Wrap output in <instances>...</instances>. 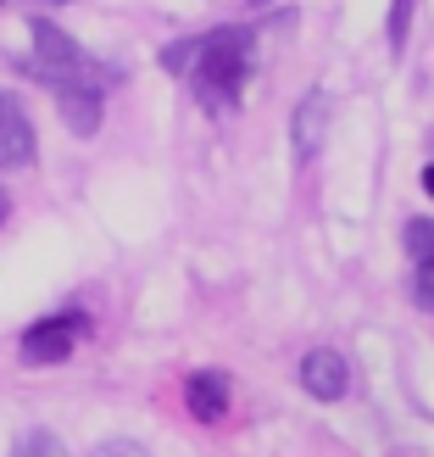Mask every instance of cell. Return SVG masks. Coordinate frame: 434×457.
Instances as JSON below:
<instances>
[{"label": "cell", "instance_id": "4fadbf2b", "mask_svg": "<svg viewBox=\"0 0 434 457\" xmlns=\"http://www.w3.org/2000/svg\"><path fill=\"white\" fill-rule=\"evenodd\" d=\"M95 457H151V452H145L140 441H106V446H101Z\"/></svg>", "mask_w": 434, "mask_h": 457}, {"label": "cell", "instance_id": "8992f818", "mask_svg": "<svg viewBox=\"0 0 434 457\" xmlns=\"http://www.w3.org/2000/svg\"><path fill=\"white\" fill-rule=\"evenodd\" d=\"M184 402H190V413H195L201 424L223 419V413H228V374H217V369H201V374H190V385H184Z\"/></svg>", "mask_w": 434, "mask_h": 457}, {"label": "cell", "instance_id": "30bf717a", "mask_svg": "<svg viewBox=\"0 0 434 457\" xmlns=\"http://www.w3.org/2000/svg\"><path fill=\"white\" fill-rule=\"evenodd\" d=\"M12 457H67V446L51 436V429H29V436L12 446Z\"/></svg>", "mask_w": 434, "mask_h": 457}, {"label": "cell", "instance_id": "3957f363", "mask_svg": "<svg viewBox=\"0 0 434 457\" xmlns=\"http://www.w3.org/2000/svg\"><path fill=\"white\" fill-rule=\"evenodd\" d=\"M78 335H84V318H73V312L39 318V324L22 335V362H61L67 352H73Z\"/></svg>", "mask_w": 434, "mask_h": 457}, {"label": "cell", "instance_id": "277c9868", "mask_svg": "<svg viewBox=\"0 0 434 457\" xmlns=\"http://www.w3.org/2000/svg\"><path fill=\"white\" fill-rule=\"evenodd\" d=\"M34 123H29V112H22L17 96H6L0 89V168H29L34 162Z\"/></svg>", "mask_w": 434, "mask_h": 457}, {"label": "cell", "instance_id": "5b68a950", "mask_svg": "<svg viewBox=\"0 0 434 457\" xmlns=\"http://www.w3.org/2000/svg\"><path fill=\"white\" fill-rule=\"evenodd\" d=\"M301 385H307V396H317V402H340L351 391V362L340 352H329V346H317V352L301 357Z\"/></svg>", "mask_w": 434, "mask_h": 457}, {"label": "cell", "instance_id": "5bb4252c", "mask_svg": "<svg viewBox=\"0 0 434 457\" xmlns=\"http://www.w3.org/2000/svg\"><path fill=\"white\" fill-rule=\"evenodd\" d=\"M423 190H429V195H434V162H429V168H423Z\"/></svg>", "mask_w": 434, "mask_h": 457}, {"label": "cell", "instance_id": "9a60e30c", "mask_svg": "<svg viewBox=\"0 0 434 457\" xmlns=\"http://www.w3.org/2000/svg\"><path fill=\"white\" fill-rule=\"evenodd\" d=\"M6 212H12V201H6V190H0V223H6Z\"/></svg>", "mask_w": 434, "mask_h": 457}, {"label": "cell", "instance_id": "6da1fadb", "mask_svg": "<svg viewBox=\"0 0 434 457\" xmlns=\"http://www.w3.org/2000/svg\"><path fill=\"white\" fill-rule=\"evenodd\" d=\"M162 67L184 73L207 112H228L240 106V89L250 79V29H212V34L178 39L162 51Z\"/></svg>", "mask_w": 434, "mask_h": 457}, {"label": "cell", "instance_id": "8fae6325", "mask_svg": "<svg viewBox=\"0 0 434 457\" xmlns=\"http://www.w3.org/2000/svg\"><path fill=\"white\" fill-rule=\"evenodd\" d=\"M413 6L418 0H390V51H406V22H413Z\"/></svg>", "mask_w": 434, "mask_h": 457}, {"label": "cell", "instance_id": "7c38bea8", "mask_svg": "<svg viewBox=\"0 0 434 457\" xmlns=\"http://www.w3.org/2000/svg\"><path fill=\"white\" fill-rule=\"evenodd\" d=\"M413 295H418V307H423V312H434V262H429V268H418Z\"/></svg>", "mask_w": 434, "mask_h": 457}, {"label": "cell", "instance_id": "52a82bcc", "mask_svg": "<svg viewBox=\"0 0 434 457\" xmlns=\"http://www.w3.org/2000/svg\"><path fill=\"white\" fill-rule=\"evenodd\" d=\"M323 129H329V101L323 96H307L301 106H295V156H317Z\"/></svg>", "mask_w": 434, "mask_h": 457}, {"label": "cell", "instance_id": "9c48e42d", "mask_svg": "<svg viewBox=\"0 0 434 457\" xmlns=\"http://www.w3.org/2000/svg\"><path fill=\"white\" fill-rule=\"evenodd\" d=\"M406 257H413L418 268L434 262V218H413V223H406Z\"/></svg>", "mask_w": 434, "mask_h": 457}, {"label": "cell", "instance_id": "ba28073f", "mask_svg": "<svg viewBox=\"0 0 434 457\" xmlns=\"http://www.w3.org/2000/svg\"><path fill=\"white\" fill-rule=\"evenodd\" d=\"M101 96H106V89H67V96H56L67 129H73V134H95L101 129Z\"/></svg>", "mask_w": 434, "mask_h": 457}, {"label": "cell", "instance_id": "7a4b0ae2", "mask_svg": "<svg viewBox=\"0 0 434 457\" xmlns=\"http://www.w3.org/2000/svg\"><path fill=\"white\" fill-rule=\"evenodd\" d=\"M29 73L45 84V89H56V96H67V89H106V67H95L84 51H78V39L56 29V22H34V56H29Z\"/></svg>", "mask_w": 434, "mask_h": 457}]
</instances>
